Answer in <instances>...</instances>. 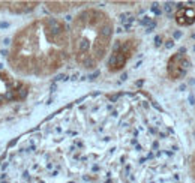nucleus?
<instances>
[{
  "instance_id": "1a4fd4ad",
  "label": "nucleus",
  "mask_w": 195,
  "mask_h": 183,
  "mask_svg": "<svg viewBox=\"0 0 195 183\" xmlns=\"http://www.w3.org/2000/svg\"><path fill=\"white\" fill-rule=\"evenodd\" d=\"M189 177H191V182L195 183V150L192 152L189 158Z\"/></svg>"
},
{
  "instance_id": "39448f33",
  "label": "nucleus",
  "mask_w": 195,
  "mask_h": 183,
  "mask_svg": "<svg viewBox=\"0 0 195 183\" xmlns=\"http://www.w3.org/2000/svg\"><path fill=\"white\" fill-rule=\"evenodd\" d=\"M189 68H191L189 57L183 53H176L168 59L167 72H168V77H170L171 80H180V78H183L186 74H188Z\"/></svg>"
},
{
  "instance_id": "6e6552de",
  "label": "nucleus",
  "mask_w": 195,
  "mask_h": 183,
  "mask_svg": "<svg viewBox=\"0 0 195 183\" xmlns=\"http://www.w3.org/2000/svg\"><path fill=\"white\" fill-rule=\"evenodd\" d=\"M83 5L86 3L84 2H45L47 9L53 14H63V12L71 11L72 8L83 6Z\"/></svg>"
},
{
  "instance_id": "f257e3e1",
  "label": "nucleus",
  "mask_w": 195,
  "mask_h": 183,
  "mask_svg": "<svg viewBox=\"0 0 195 183\" xmlns=\"http://www.w3.org/2000/svg\"><path fill=\"white\" fill-rule=\"evenodd\" d=\"M71 59L69 26L56 17H41L14 35L8 63L18 77L45 78Z\"/></svg>"
},
{
  "instance_id": "7ed1b4c3",
  "label": "nucleus",
  "mask_w": 195,
  "mask_h": 183,
  "mask_svg": "<svg viewBox=\"0 0 195 183\" xmlns=\"http://www.w3.org/2000/svg\"><path fill=\"white\" fill-rule=\"evenodd\" d=\"M138 47H140V41L132 36L120 38L117 41H114L111 51H110V56H108V62H107L108 71L110 72L122 71L126 66V63L134 57Z\"/></svg>"
},
{
  "instance_id": "423d86ee",
  "label": "nucleus",
  "mask_w": 195,
  "mask_h": 183,
  "mask_svg": "<svg viewBox=\"0 0 195 183\" xmlns=\"http://www.w3.org/2000/svg\"><path fill=\"white\" fill-rule=\"evenodd\" d=\"M39 3L38 2H3L0 3V6L3 9L14 12V14H27L30 11H33Z\"/></svg>"
},
{
  "instance_id": "f03ea898",
  "label": "nucleus",
  "mask_w": 195,
  "mask_h": 183,
  "mask_svg": "<svg viewBox=\"0 0 195 183\" xmlns=\"http://www.w3.org/2000/svg\"><path fill=\"white\" fill-rule=\"evenodd\" d=\"M114 36L113 18L99 8H86L71 21V59L81 69L92 71L110 54Z\"/></svg>"
},
{
  "instance_id": "0eeeda50",
  "label": "nucleus",
  "mask_w": 195,
  "mask_h": 183,
  "mask_svg": "<svg viewBox=\"0 0 195 183\" xmlns=\"http://www.w3.org/2000/svg\"><path fill=\"white\" fill-rule=\"evenodd\" d=\"M176 23L179 26H191L195 23V8L182 6L176 12Z\"/></svg>"
},
{
  "instance_id": "20e7f679",
  "label": "nucleus",
  "mask_w": 195,
  "mask_h": 183,
  "mask_svg": "<svg viewBox=\"0 0 195 183\" xmlns=\"http://www.w3.org/2000/svg\"><path fill=\"white\" fill-rule=\"evenodd\" d=\"M29 93V84L12 77L5 71H0V105L24 99Z\"/></svg>"
}]
</instances>
